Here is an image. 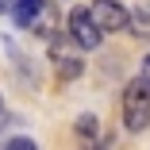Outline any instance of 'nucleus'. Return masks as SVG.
Instances as JSON below:
<instances>
[{
    "mask_svg": "<svg viewBox=\"0 0 150 150\" xmlns=\"http://www.w3.org/2000/svg\"><path fill=\"white\" fill-rule=\"evenodd\" d=\"M119 119L131 135L146 131L150 127V81L139 73L123 85V100H119Z\"/></svg>",
    "mask_w": 150,
    "mask_h": 150,
    "instance_id": "f257e3e1",
    "label": "nucleus"
},
{
    "mask_svg": "<svg viewBox=\"0 0 150 150\" xmlns=\"http://www.w3.org/2000/svg\"><path fill=\"white\" fill-rule=\"evenodd\" d=\"M66 35L77 50H100L104 46V27L93 19V12H88V4H77L66 19Z\"/></svg>",
    "mask_w": 150,
    "mask_h": 150,
    "instance_id": "f03ea898",
    "label": "nucleus"
},
{
    "mask_svg": "<svg viewBox=\"0 0 150 150\" xmlns=\"http://www.w3.org/2000/svg\"><path fill=\"white\" fill-rule=\"evenodd\" d=\"M69 39V35H66ZM66 39H50V66H54V77L58 81H77L85 73V58L77 50L66 46Z\"/></svg>",
    "mask_w": 150,
    "mask_h": 150,
    "instance_id": "7ed1b4c3",
    "label": "nucleus"
},
{
    "mask_svg": "<svg viewBox=\"0 0 150 150\" xmlns=\"http://www.w3.org/2000/svg\"><path fill=\"white\" fill-rule=\"evenodd\" d=\"M88 12H93V19L104 27V35H112V31H127L131 8L119 4V0H93V4H88Z\"/></svg>",
    "mask_w": 150,
    "mask_h": 150,
    "instance_id": "20e7f679",
    "label": "nucleus"
},
{
    "mask_svg": "<svg viewBox=\"0 0 150 150\" xmlns=\"http://www.w3.org/2000/svg\"><path fill=\"white\" fill-rule=\"evenodd\" d=\"M8 16H12L16 27L31 31V27L46 16V0H12V4H8Z\"/></svg>",
    "mask_w": 150,
    "mask_h": 150,
    "instance_id": "39448f33",
    "label": "nucleus"
},
{
    "mask_svg": "<svg viewBox=\"0 0 150 150\" xmlns=\"http://www.w3.org/2000/svg\"><path fill=\"white\" fill-rule=\"evenodd\" d=\"M73 131H77V139H85V142H96V139H100V123H96L93 112H81L77 123H73Z\"/></svg>",
    "mask_w": 150,
    "mask_h": 150,
    "instance_id": "423d86ee",
    "label": "nucleus"
},
{
    "mask_svg": "<svg viewBox=\"0 0 150 150\" xmlns=\"http://www.w3.org/2000/svg\"><path fill=\"white\" fill-rule=\"evenodd\" d=\"M127 31H131V35H139V39H150V12H146V8H131Z\"/></svg>",
    "mask_w": 150,
    "mask_h": 150,
    "instance_id": "0eeeda50",
    "label": "nucleus"
},
{
    "mask_svg": "<svg viewBox=\"0 0 150 150\" xmlns=\"http://www.w3.org/2000/svg\"><path fill=\"white\" fill-rule=\"evenodd\" d=\"M4 150H39V146L27 139V135H12V139L4 142Z\"/></svg>",
    "mask_w": 150,
    "mask_h": 150,
    "instance_id": "6e6552de",
    "label": "nucleus"
},
{
    "mask_svg": "<svg viewBox=\"0 0 150 150\" xmlns=\"http://www.w3.org/2000/svg\"><path fill=\"white\" fill-rule=\"evenodd\" d=\"M139 73H142V77H146V81H150V54H146V58H142V66H139Z\"/></svg>",
    "mask_w": 150,
    "mask_h": 150,
    "instance_id": "1a4fd4ad",
    "label": "nucleus"
}]
</instances>
